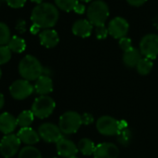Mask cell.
Listing matches in <instances>:
<instances>
[{"instance_id": "obj_28", "label": "cell", "mask_w": 158, "mask_h": 158, "mask_svg": "<svg viewBox=\"0 0 158 158\" xmlns=\"http://www.w3.org/2000/svg\"><path fill=\"white\" fill-rule=\"evenodd\" d=\"M12 51L8 46H0V65L9 62L11 59Z\"/></svg>"}, {"instance_id": "obj_15", "label": "cell", "mask_w": 158, "mask_h": 158, "mask_svg": "<svg viewBox=\"0 0 158 158\" xmlns=\"http://www.w3.org/2000/svg\"><path fill=\"white\" fill-rule=\"evenodd\" d=\"M92 31H93V25L89 22V20L80 19L76 21L72 26L73 34L82 38L90 36Z\"/></svg>"}, {"instance_id": "obj_5", "label": "cell", "mask_w": 158, "mask_h": 158, "mask_svg": "<svg viewBox=\"0 0 158 158\" xmlns=\"http://www.w3.org/2000/svg\"><path fill=\"white\" fill-rule=\"evenodd\" d=\"M56 103L49 96H39L32 105V112L35 117L44 119L48 117L55 110Z\"/></svg>"}, {"instance_id": "obj_2", "label": "cell", "mask_w": 158, "mask_h": 158, "mask_svg": "<svg viewBox=\"0 0 158 158\" xmlns=\"http://www.w3.org/2000/svg\"><path fill=\"white\" fill-rule=\"evenodd\" d=\"M19 73L23 79L27 81H36L41 75H43L44 68L35 57L26 55L19 63Z\"/></svg>"}, {"instance_id": "obj_6", "label": "cell", "mask_w": 158, "mask_h": 158, "mask_svg": "<svg viewBox=\"0 0 158 158\" xmlns=\"http://www.w3.org/2000/svg\"><path fill=\"white\" fill-rule=\"evenodd\" d=\"M139 51L142 56L154 60L158 56V35L148 34L139 42Z\"/></svg>"}, {"instance_id": "obj_16", "label": "cell", "mask_w": 158, "mask_h": 158, "mask_svg": "<svg viewBox=\"0 0 158 158\" xmlns=\"http://www.w3.org/2000/svg\"><path fill=\"white\" fill-rule=\"evenodd\" d=\"M39 40L42 46L47 48H52L59 44L60 37L57 31L53 29H45L39 34Z\"/></svg>"}, {"instance_id": "obj_22", "label": "cell", "mask_w": 158, "mask_h": 158, "mask_svg": "<svg viewBox=\"0 0 158 158\" xmlns=\"http://www.w3.org/2000/svg\"><path fill=\"white\" fill-rule=\"evenodd\" d=\"M8 47L14 53H22L26 48V43H25V40L23 38L17 36V35H14L11 37L10 41L9 42Z\"/></svg>"}, {"instance_id": "obj_43", "label": "cell", "mask_w": 158, "mask_h": 158, "mask_svg": "<svg viewBox=\"0 0 158 158\" xmlns=\"http://www.w3.org/2000/svg\"><path fill=\"white\" fill-rule=\"evenodd\" d=\"M3 1H6V0H3Z\"/></svg>"}, {"instance_id": "obj_9", "label": "cell", "mask_w": 158, "mask_h": 158, "mask_svg": "<svg viewBox=\"0 0 158 158\" xmlns=\"http://www.w3.org/2000/svg\"><path fill=\"white\" fill-rule=\"evenodd\" d=\"M96 127L103 136H114L120 131V122L112 116L103 115L97 120Z\"/></svg>"}, {"instance_id": "obj_40", "label": "cell", "mask_w": 158, "mask_h": 158, "mask_svg": "<svg viewBox=\"0 0 158 158\" xmlns=\"http://www.w3.org/2000/svg\"><path fill=\"white\" fill-rule=\"evenodd\" d=\"M1 76H2V70L0 68V78H1Z\"/></svg>"}, {"instance_id": "obj_27", "label": "cell", "mask_w": 158, "mask_h": 158, "mask_svg": "<svg viewBox=\"0 0 158 158\" xmlns=\"http://www.w3.org/2000/svg\"><path fill=\"white\" fill-rule=\"evenodd\" d=\"M116 136H117L118 142L123 146H127L130 143L131 139H132V133L128 127L121 129Z\"/></svg>"}, {"instance_id": "obj_20", "label": "cell", "mask_w": 158, "mask_h": 158, "mask_svg": "<svg viewBox=\"0 0 158 158\" xmlns=\"http://www.w3.org/2000/svg\"><path fill=\"white\" fill-rule=\"evenodd\" d=\"M77 148H78V151L82 154L89 156V155H91L94 153L96 145L90 139L84 138L79 140V142L77 144Z\"/></svg>"}, {"instance_id": "obj_23", "label": "cell", "mask_w": 158, "mask_h": 158, "mask_svg": "<svg viewBox=\"0 0 158 158\" xmlns=\"http://www.w3.org/2000/svg\"><path fill=\"white\" fill-rule=\"evenodd\" d=\"M152 67H153L152 60L144 57V58H141L140 60L138 62L136 66V70L140 75H147L148 73H151V71L152 70Z\"/></svg>"}, {"instance_id": "obj_24", "label": "cell", "mask_w": 158, "mask_h": 158, "mask_svg": "<svg viewBox=\"0 0 158 158\" xmlns=\"http://www.w3.org/2000/svg\"><path fill=\"white\" fill-rule=\"evenodd\" d=\"M18 158H42V154L37 148L27 145L20 151Z\"/></svg>"}, {"instance_id": "obj_10", "label": "cell", "mask_w": 158, "mask_h": 158, "mask_svg": "<svg viewBox=\"0 0 158 158\" xmlns=\"http://www.w3.org/2000/svg\"><path fill=\"white\" fill-rule=\"evenodd\" d=\"M38 134L44 141L48 143H57L63 137L59 126H56L52 123H44L40 125L38 128Z\"/></svg>"}, {"instance_id": "obj_19", "label": "cell", "mask_w": 158, "mask_h": 158, "mask_svg": "<svg viewBox=\"0 0 158 158\" xmlns=\"http://www.w3.org/2000/svg\"><path fill=\"white\" fill-rule=\"evenodd\" d=\"M141 56L142 55H141L139 49L132 48L131 49L124 52V54H123V62L128 68H134V67L136 68L138 62L142 58Z\"/></svg>"}, {"instance_id": "obj_36", "label": "cell", "mask_w": 158, "mask_h": 158, "mask_svg": "<svg viewBox=\"0 0 158 158\" xmlns=\"http://www.w3.org/2000/svg\"><path fill=\"white\" fill-rule=\"evenodd\" d=\"M39 30H40V28H39L37 25H35V24H33V25L31 26V28H30V32H31L33 35H36V34L39 32Z\"/></svg>"}, {"instance_id": "obj_21", "label": "cell", "mask_w": 158, "mask_h": 158, "mask_svg": "<svg viewBox=\"0 0 158 158\" xmlns=\"http://www.w3.org/2000/svg\"><path fill=\"white\" fill-rule=\"evenodd\" d=\"M34 120H35V114H33L32 110L23 111L17 117V123H18V126L21 127V128L30 127Z\"/></svg>"}, {"instance_id": "obj_42", "label": "cell", "mask_w": 158, "mask_h": 158, "mask_svg": "<svg viewBox=\"0 0 158 158\" xmlns=\"http://www.w3.org/2000/svg\"><path fill=\"white\" fill-rule=\"evenodd\" d=\"M0 5H1V0H0Z\"/></svg>"}, {"instance_id": "obj_30", "label": "cell", "mask_w": 158, "mask_h": 158, "mask_svg": "<svg viewBox=\"0 0 158 158\" xmlns=\"http://www.w3.org/2000/svg\"><path fill=\"white\" fill-rule=\"evenodd\" d=\"M118 44H119L120 48H121L124 52H126V51H127V50H129V49H131V48H133V47H132V41H131V39L128 38V37H127V36H125V37L119 39Z\"/></svg>"}, {"instance_id": "obj_33", "label": "cell", "mask_w": 158, "mask_h": 158, "mask_svg": "<svg viewBox=\"0 0 158 158\" xmlns=\"http://www.w3.org/2000/svg\"><path fill=\"white\" fill-rule=\"evenodd\" d=\"M73 11H74L75 13H77V14H83V13L87 12V9H86L85 5H83V4H81V3H79V2H78V3L76 4V6L74 7Z\"/></svg>"}, {"instance_id": "obj_26", "label": "cell", "mask_w": 158, "mask_h": 158, "mask_svg": "<svg viewBox=\"0 0 158 158\" xmlns=\"http://www.w3.org/2000/svg\"><path fill=\"white\" fill-rule=\"evenodd\" d=\"M10 39L11 35L9 26L4 23H0V46H8Z\"/></svg>"}, {"instance_id": "obj_17", "label": "cell", "mask_w": 158, "mask_h": 158, "mask_svg": "<svg viewBox=\"0 0 158 158\" xmlns=\"http://www.w3.org/2000/svg\"><path fill=\"white\" fill-rule=\"evenodd\" d=\"M35 90L40 96H48V94H49L53 90L52 79L47 74L41 75L35 81Z\"/></svg>"}, {"instance_id": "obj_18", "label": "cell", "mask_w": 158, "mask_h": 158, "mask_svg": "<svg viewBox=\"0 0 158 158\" xmlns=\"http://www.w3.org/2000/svg\"><path fill=\"white\" fill-rule=\"evenodd\" d=\"M18 138L20 140L29 146H33L34 144H36L40 140V136L38 132H36L32 127H23L21 128L17 133Z\"/></svg>"}, {"instance_id": "obj_37", "label": "cell", "mask_w": 158, "mask_h": 158, "mask_svg": "<svg viewBox=\"0 0 158 158\" xmlns=\"http://www.w3.org/2000/svg\"><path fill=\"white\" fill-rule=\"evenodd\" d=\"M4 104H5V98H4V95L0 92V110L3 108Z\"/></svg>"}, {"instance_id": "obj_12", "label": "cell", "mask_w": 158, "mask_h": 158, "mask_svg": "<svg viewBox=\"0 0 158 158\" xmlns=\"http://www.w3.org/2000/svg\"><path fill=\"white\" fill-rule=\"evenodd\" d=\"M119 155L118 147L111 142H102L96 146L94 158H117Z\"/></svg>"}, {"instance_id": "obj_1", "label": "cell", "mask_w": 158, "mask_h": 158, "mask_svg": "<svg viewBox=\"0 0 158 158\" xmlns=\"http://www.w3.org/2000/svg\"><path fill=\"white\" fill-rule=\"evenodd\" d=\"M60 17L58 8L48 2L36 5L31 13V21L33 24L37 25L40 29H51L55 26Z\"/></svg>"}, {"instance_id": "obj_39", "label": "cell", "mask_w": 158, "mask_h": 158, "mask_svg": "<svg viewBox=\"0 0 158 158\" xmlns=\"http://www.w3.org/2000/svg\"><path fill=\"white\" fill-rule=\"evenodd\" d=\"M80 1H82V2H86V3H88V2H90V1H92V0H80Z\"/></svg>"}, {"instance_id": "obj_35", "label": "cell", "mask_w": 158, "mask_h": 158, "mask_svg": "<svg viewBox=\"0 0 158 158\" xmlns=\"http://www.w3.org/2000/svg\"><path fill=\"white\" fill-rule=\"evenodd\" d=\"M16 29L19 32L23 33L25 31V22L23 21V20H19L18 23H17V25H16Z\"/></svg>"}, {"instance_id": "obj_41", "label": "cell", "mask_w": 158, "mask_h": 158, "mask_svg": "<svg viewBox=\"0 0 158 158\" xmlns=\"http://www.w3.org/2000/svg\"><path fill=\"white\" fill-rule=\"evenodd\" d=\"M71 158H78V157H76V156H73V157H71Z\"/></svg>"}, {"instance_id": "obj_13", "label": "cell", "mask_w": 158, "mask_h": 158, "mask_svg": "<svg viewBox=\"0 0 158 158\" xmlns=\"http://www.w3.org/2000/svg\"><path fill=\"white\" fill-rule=\"evenodd\" d=\"M56 149H57L58 154L65 158L73 157L79 152L77 145H75V143L73 140L68 139L64 137H62L56 143Z\"/></svg>"}, {"instance_id": "obj_32", "label": "cell", "mask_w": 158, "mask_h": 158, "mask_svg": "<svg viewBox=\"0 0 158 158\" xmlns=\"http://www.w3.org/2000/svg\"><path fill=\"white\" fill-rule=\"evenodd\" d=\"M82 122L84 125H89L94 122V117L89 113H85L82 114Z\"/></svg>"}, {"instance_id": "obj_31", "label": "cell", "mask_w": 158, "mask_h": 158, "mask_svg": "<svg viewBox=\"0 0 158 158\" xmlns=\"http://www.w3.org/2000/svg\"><path fill=\"white\" fill-rule=\"evenodd\" d=\"M6 2L12 9H21L25 5L26 0H6Z\"/></svg>"}, {"instance_id": "obj_11", "label": "cell", "mask_w": 158, "mask_h": 158, "mask_svg": "<svg viewBox=\"0 0 158 158\" xmlns=\"http://www.w3.org/2000/svg\"><path fill=\"white\" fill-rule=\"evenodd\" d=\"M108 32L111 36L115 39H121L125 37L129 30V24L123 17H114L108 24Z\"/></svg>"}, {"instance_id": "obj_25", "label": "cell", "mask_w": 158, "mask_h": 158, "mask_svg": "<svg viewBox=\"0 0 158 158\" xmlns=\"http://www.w3.org/2000/svg\"><path fill=\"white\" fill-rule=\"evenodd\" d=\"M54 1L58 9L66 12L73 10L74 7L78 3V0H54Z\"/></svg>"}, {"instance_id": "obj_34", "label": "cell", "mask_w": 158, "mask_h": 158, "mask_svg": "<svg viewBox=\"0 0 158 158\" xmlns=\"http://www.w3.org/2000/svg\"><path fill=\"white\" fill-rule=\"evenodd\" d=\"M147 0H127V2L132 7H140L142 6Z\"/></svg>"}, {"instance_id": "obj_14", "label": "cell", "mask_w": 158, "mask_h": 158, "mask_svg": "<svg viewBox=\"0 0 158 158\" xmlns=\"http://www.w3.org/2000/svg\"><path fill=\"white\" fill-rule=\"evenodd\" d=\"M18 127L17 118L10 113H3L0 114V132L4 135L12 134Z\"/></svg>"}, {"instance_id": "obj_38", "label": "cell", "mask_w": 158, "mask_h": 158, "mask_svg": "<svg viewBox=\"0 0 158 158\" xmlns=\"http://www.w3.org/2000/svg\"><path fill=\"white\" fill-rule=\"evenodd\" d=\"M30 1H31V2H33V3H35V4H37V5L44 3V2H43L44 0H30Z\"/></svg>"}, {"instance_id": "obj_7", "label": "cell", "mask_w": 158, "mask_h": 158, "mask_svg": "<svg viewBox=\"0 0 158 158\" xmlns=\"http://www.w3.org/2000/svg\"><path fill=\"white\" fill-rule=\"evenodd\" d=\"M21 143L17 134L5 135L0 140V153L5 158H11L19 152Z\"/></svg>"}, {"instance_id": "obj_29", "label": "cell", "mask_w": 158, "mask_h": 158, "mask_svg": "<svg viewBox=\"0 0 158 158\" xmlns=\"http://www.w3.org/2000/svg\"><path fill=\"white\" fill-rule=\"evenodd\" d=\"M95 33H96V37L98 39H105L107 35H109L108 28L105 27V25H100L95 27Z\"/></svg>"}, {"instance_id": "obj_8", "label": "cell", "mask_w": 158, "mask_h": 158, "mask_svg": "<svg viewBox=\"0 0 158 158\" xmlns=\"http://www.w3.org/2000/svg\"><path fill=\"white\" fill-rule=\"evenodd\" d=\"M35 91V87L25 79H19L13 82L10 87V93L13 99L22 101L33 94Z\"/></svg>"}, {"instance_id": "obj_4", "label": "cell", "mask_w": 158, "mask_h": 158, "mask_svg": "<svg viewBox=\"0 0 158 158\" xmlns=\"http://www.w3.org/2000/svg\"><path fill=\"white\" fill-rule=\"evenodd\" d=\"M82 122V115L74 111H68L60 115L59 120V127L62 134L70 135L78 131Z\"/></svg>"}, {"instance_id": "obj_3", "label": "cell", "mask_w": 158, "mask_h": 158, "mask_svg": "<svg viewBox=\"0 0 158 158\" xmlns=\"http://www.w3.org/2000/svg\"><path fill=\"white\" fill-rule=\"evenodd\" d=\"M109 15V7L102 0H95V1L90 3V5L87 9L88 20L95 27L105 25Z\"/></svg>"}]
</instances>
